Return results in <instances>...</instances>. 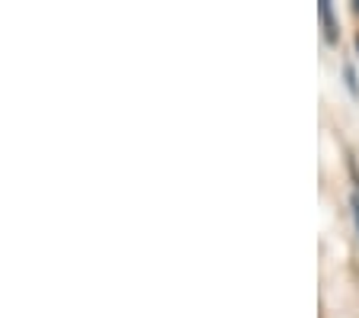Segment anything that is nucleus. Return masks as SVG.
<instances>
[{
	"mask_svg": "<svg viewBox=\"0 0 359 318\" xmlns=\"http://www.w3.org/2000/svg\"><path fill=\"white\" fill-rule=\"evenodd\" d=\"M318 16H321V23H324V39H327L330 46H337V42H340V32H337V20H334L330 0H321V4H318Z\"/></svg>",
	"mask_w": 359,
	"mask_h": 318,
	"instance_id": "f257e3e1",
	"label": "nucleus"
},
{
	"mask_svg": "<svg viewBox=\"0 0 359 318\" xmlns=\"http://www.w3.org/2000/svg\"><path fill=\"white\" fill-rule=\"evenodd\" d=\"M344 77H346V91L353 93V100H359V77H356V68H353V65H346V68H344Z\"/></svg>",
	"mask_w": 359,
	"mask_h": 318,
	"instance_id": "f03ea898",
	"label": "nucleus"
},
{
	"mask_svg": "<svg viewBox=\"0 0 359 318\" xmlns=\"http://www.w3.org/2000/svg\"><path fill=\"white\" fill-rule=\"evenodd\" d=\"M350 206H353V222H356V235H359V193H353Z\"/></svg>",
	"mask_w": 359,
	"mask_h": 318,
	"instance_id": "7ed1b4c3",
	"label": "nucleus"
},
{
	"mask_svg": "<svg viewBox=\"0 0 359 318\" xmlns=\"http://www.w3.org/2000/svg\"><path fill=\"white\" fill-rule=\"evenodd\" d=\"M353 13H359V0H353Z\"/></svg>",
	"mask_w": 359,
	"mask_h": 318,
	"instance_id": "20e7f679",
	"label": "nucleus"
},
{
	"mask_svg": "<svg viewBox=\"0 0 359 318\" xmlns=\"http://www.w3.org/2000/svg\"><path fill=\"white\" fill-rule=\"evenodd\" d=\"M356 52H359V32H356Z\"/></svg>",
	"mask_w": 359,
	"mask_h": 318,
	"instance_id": "39448f33",
	"label": "nucleus"
}]
</instances>
